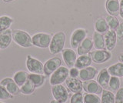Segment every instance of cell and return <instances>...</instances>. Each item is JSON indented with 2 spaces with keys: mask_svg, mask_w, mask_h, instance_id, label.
I'll return each instance as SVG.
<instances>
[{
  "mask_svg": "<svg viewBox=\"0 0 123 103\" xmlns=\"http://www.w3.org/2000/svg\"><path fill=\"white\" fill-rule=\"evenodd\" d=\"M65 42V34L63 32H58L52 37L49 45V52L52 55H55L64 49Z\"/></svg>",
  "mask_w": 123,
  "mask_h": 103,
  "instance_id": "obj_1",
  "label": "cell"
},
{
  "mask_svg": "<svg viewBox=\"0 0 123 103\" xmlns=\"http://www.w3.org/2000/svg\"><path fill=\"white\" fill-rule=\"evenodd\" d=\"M12 40L18 45L22 48H30L32 46V37L28 32L20 29L12 30Z\"/></svg>",
  "mask_w": 123,
  "mask_h": 103,
  "instance_id": "obj_2",
  "label": "cell"
},
{
  "mask_svg": "<svg viewBox=\"0 0 123 103\" xmlns=\"http://www.w3.org/2000/svg\"><path fill=\"white\" fill-rule=\"evenodd\" d=\"M68 75H69L68 68L64 66H60L51 75V77H50L49 79L50 85L52 86V85L62 84L68 79Z\"/></svg>",
  "mask_w": 123,
  "mask_h": 103,
  "instance_id": "obj_3",
  "label": "cell"
},
{
  "mask_svg": "<svg viewBox=\"0 0 123 103\" xmlns=\"http://www.w3.org/2000/svg\"><path fill=\"white\" fill-rule=\"evenodd\" d=\"M51 39H52L51 35L45 32L36 33L32 37V45L34 46H36L41 48H46L49 47Z\"/></svg>",
  "mask_w": 123,
  "mask_h": 103,
  "instance_id": "obj_4",
  "label": "cell"
},
{
  "mask_svg": "<svg viewBox=\"0 0 123 103\" xmlns=\"http://www.w3.org/2000/svg\"><path fill=\"white\" fill-rule=\"evenodd\" d=\"M25 65L27 69H28L30 73H44V65L42 64L41 61L34 58L32 55H27Z\"/></svg>",
  "mask_w": 123,
  "mask_h": 103,
  "instance_id": "obj_5",
  "label": "cell"
},
{
  "mask_svg": "<svg viewBox=\"0 0 123 103\" xmlns=\"http://www.w3.org/2000/svg\"><path fill=\"white\" fill-rule=\"evenodd\" d=\"M52 95L55 100L62 103L66 102L68 98V91L66 88L63 86L62 84L52 85Z\"/></svg>",
  "mask_w": 123,
  "mask_h": 103,
  "instance_id": "obj_6",
  "label": "cell"
},
{
  "mask_svg": "<svg viewBox=\"0 0 123 103\" xmlns=\"http://www.w3.org/2000/svg\"><path fill=\"white\" fill-rule=\"evenodd\" d=\"M90 56L92 59V62L97 64H102L109 61L111 57V54L109 51L106 50V49H103V50H97L93 51L90 52Z\"/></svg>",
  "mask_w": 123,
  "mask_h": 103,
  "instance_id": "obj_7",
  "label": "cell"
},
{
  "mask_svg": "<svg viewBox=\"0 0 123 103\" xmlns=\"http://www.w3.org/2000/svg\"><path fill=\"white\" fill-rule=\"evenodd\" d=\"M87 32L84 29H77L73 31L70 38V45L72 48H77L80 43L86 38Z\"/></svg>",
  "mask_w": 123,
  "mask_h": 103,
  "instance_id": "obj_8",
  "label": "cell"
},
{
  "mask_svg": "<svg viewBox=\"0 0 123 103\" xmlns=\"http://www.w3.org/2000/svg\"><path fill=\"white\" fill-rule=\"evenodd\" d=\"M62 65V60L59 57L53 58L47 60L44 64V73L45 75H51L57 68H59Z\"/></svg>",
  "mask_w": 123,
  "mask_h": 103,
  "instance_id": "obj_9",
  "label": "cell"
},
{
  "mask_svg": "<svg viewBox=\"0 0 123 103\" xmlns=\"http://www.w3.org/2000/svg\"><path fill=\"white\" fill-rule=\"evenodd\" d=\"M104 42H105V49L108 51H112L115 48L117 42L116 32L115 30H109L105 33H104Z\"/></svg>",
  "mask_w": 123,
  "mask_h": 103,
  "instance_id": "obj_10",
  "label": "cell"
},
{
  "mask_svg": "<svg viewBox=\"0 0 123 103\" xmlns=\"http://www.w3.org/2000/svg\"><path fill=\"white\" fill-rule=\"evenodd\" d=\"M0 84L8 90V91L13 96H16L20 93V87H19L13 79L5 78L0 81Z\"/></svg>",
  "mask_w": 123,
  "mask_h": 103,
  "instance_id": "obj_11",
  "label": "cell"
},
{
  "mask_svg": "<svg viewBox=\"0 0 123 103\" xmlns=\"http://www.w3.org/2000/svg\"><path fill=\"white\" fill-rule=\"evenodd\" d=\"M83 89L87 93L100 95L102 92V87L96 82L92 80H88V81H85L83 83Z\"/></svg>",
  "mask_w": 123,
  "mask_h": 103,
  "instance_id": "obj_12",
  "label": "cell"
},
{
  "mask_svg": "<svg viewBox=\"0 0 123 103\" xmlns=\"http://www.w3.org/2000/svg\"><path fill=\"white\" fill-rule=\"evenodd\" d=\"M65 84L68 89L73 93L82 92L83 90V82L81 79L77 78L68 77V79L65 80Z\"/></svg>",
  "mask_w": 123,
  "mask_h": 103,
  "instance_id": "obj_13",
  "label": "cell"
},
{
  "mask_svg": "<svg viewBox=\"0 0 123 103\" xmlns=\"http://www.w3.org/2000/svg\"><path fill=\"white\" fill-rule=\"evenodd\" d=\"M62 55L63 60L68 68H71L74 67L77 59L76 53L74 50L71 48H65L62 51Z\"/></svg>",
  "mask_w": 123,
  "mask_h": 103,
  "instance_id": "obj_14",
  "label": "cell"
},
{
  "mask_svg": "<svg viewBox=\"0 0 123 103\" xmlns=\"http://www.w3.org/2000/svg\"><path fill=\"white\" fill-rule=\"evenodd\" d=\"M96 75H98V70L95 67L88 66L87 68L80 69L79 77L82 81H88V80L93 79Z\"/></svg>",
  "mask_w": 123,
  "mask_h": 103,
  "instance_id": "obj_15",
  "label": "cell"
},
{
  "mask_svg": "<svg viewBox=\"0 0 123 103\" xmlns=\"http://www.w3.org/2000/svg\"><path fill=\"white\" fill-rule=\"evenodd\" d=\"M93 41L90 38H86L77 48V53L79 55H86L90 52L93 48Z\"/></svg>",
  "mask_w": 123,
  "mask_h": 103,
  "instance_id": "obj_16",
  "label": "cell"
},
{
  "mask_svg": "<svg viewBox=\"0 0 123 103\" xmlns=\"http://www.w3.org/2000/svg\"><path fill=\"white\" fill-rule=\"evenodd\" d=\"M12 40V30L9 29L0 33V49H6Z\"/></svg>",
  "mask_w": 123,
  "mask_h": 103,
  "instance_id": "obj_17",
  "label": "cell"
},
{
  "mask_svg": "<svg viewBox=\"0 0 123 103\" xmlns=\"http://www.w3.org/2000/svg\"><path fill=\"white\" fill-rule=\"evenodd\" d=\"M111 75L108 72L106 68H104L98 72L97 76V82L104 89H109V82Z\"/></svg>",
  "mask_w": 123,
  "mask_h": 103,
  "instance_id": "obj_18",
  "label": "cell"
},
{
  "mask_svg": "<svg viewBox=\"0 0 123 103\" xmlns=\"http://www.w3.org/2000/svg\"><path fill=\"white\" fill-rule=\"evenodd\" d=\"M105 9L107 12L110 16H117L119 15V9H120V2L118 0H106Z\"/></svg>",
  "mask_w": 123,
  "mask_h": 103,
  "instance_id": "obj_19",
  "label": "cell"
},
{
  "mask_svg": "<svg viewBox=\"0 0 123 103\" xmlns=\"http://www.w3.org/2000/svg\"><path fill=\"white\" fill-rule=\"evenodd\" d=\"M92 63V59L89 54L82 55H79V57L76 59L74 67L78 68V69H82V68L91 66Z\"/></svg>",
  "mask_w": 123,
  "mask_h": 103,
  "instance_id": "obj_20",
  "label": "cell"
},
{
  "mask_svg": "<svg viewBox=\"0 0 123 103\" xmlns=\"http://www.w3.org/2000/svg\"><path fill=\"white\" fill-rule=\"evenodd\" d=\"M94 28L96 32L101 34H104L109 30V25H108L106 19L104 18H98L96 19L94 23Z\"/></svg>",
  "mask_w": 123,
  "mask_h": 103,
  "instance_id": "obj_21",
  "label": "cell"
},
{
  "mask_svg": "<svg viewBox=\"0 0 123 103\" xmlns=\"http://www.w3.org/2000/svg\"><path fill=\"white\" fill-rule=\"evenodd\" d=\"M108 72L111 76H116V77H123V63L118 62L116 64L111 65L107 68Z\"/></svg>",
  "mask_w": 123,
  "mask_h": 103,
  "instance_id": "obj_22",
  "label": "cell"
},
{
  "mask_svg": "<svg viewBox=\"0 0 123 103\" xmlns=\"http://www.w3.org/2000/svg\"><path fill=\"white\" fill-rule=\"evenodd\" d=\"M92 41H93V45L96 49H98V50L105 49V42H104V36L102 34L96 31L94 32L93 36H92Z\"/></svg>",
  "mask_w": 123,
  "mask_h": 103,
  "instance_id": "obj_23",
  "label": "cell"
},
{
  "mask_svg": "<svg viewBox=\"0 0 123 103\" xmlns=\"http://www.w3.org/2000/svg\"><path fill=\"white\" fill-rule=\"evenodd\" d=\"M29 79L32 82L36 88H39L44 85L45 82V76L42 74L30 73L29 74Z\"/></svg>",
  "mask_w": 123,
  "mask_h": 103,
  "instance_id": "obj_24",
  "label": "cell"
},
{
  "mask_svg": "<svg viewBox=\"0 0 123 103\" xmlns=\"http://www.w3.org/2000/svg\"><path fill=\"white\" fill-rule=\"evenodd\" d=\"M13 79L15 82V83L19 87H21L29 79V73L25 71H18L14 74Z\"/></svg>",
  "mask_w": 123,
  "mask_h": 103,
  "instance_id": "obj_25",
  "label": "cell"
},
{
  "mask_svg": "<svg viewBox=\"0 0 123 103\" xmlns=\"http://www.w3.org/2000/svg\"><path fill=\"white\" fill-rule=\"evenodd\" d=\"M13 22L14 19L9 16H0V33L10 29L11 25Z\"/></svg>",
  "mask_w": 123,
  "mask_h": 103,
  "instance_id": "obj_26",
  "label": "cell"
},
{
  "mask_svg": "<svg viewBox=\"0 0 123 103\" xmlns=\"http://www.w3.org/2000/svg\"><path fill=\"white\" fill-rule=\"evenodd\" d=\"M36 86L31 80L28 79L25 84L20 87V92L23 95H31L36 90Z\"/></svg>",
  "mask_w": 123,
  "mask_h": 103,
  "instance_id": "obj_27",
  "label": "cell"
},
{
  "mask_svg": "<svg viewBox=\"0 0 123 103\" xmlns=\"http://www.w3.org/2000/svg\"><path fill=\"white\" fill-rule=\"evenodd\" d=\"M101 103H115V94L111 91L103 89L102 92Z\"/></svg>",
  "mask_w": 123,
  "mask_h": 103,
  "instance_id": "obj_28",
  "label": "cell"
},
{
  "mask_svg": "<svg viewBox=\"0 0 123 103\" xmlns=\"http://www.w3.org/2000/svg\"><path fill=\"white\" fill-rule=\"evenodd\" d=\"M84 103H101V98L98 95L85 93L83 95Z\"/></svg>",
  "mask_w": 123,
  "mask_h": 103,
  "instance_id": "obj_29",
  "label": "cell"
},
{
  "mask_svg": "<svg viewBox=\"0 0 123 103\" xmlns=\"http://www.w3.org/2000/svg\"><path fill=\"white\" fill-rule=\"evenodd\" d=\"M120 88V80L116 76H111L109 82V89L111 91H117Z\"/></svg>",
  "mask_w": 123,
  "mask_h": 103,
  "instance_id": "obj_30",
  "label": "cell"
},
{
  "mask_svg": "<svg viewBox=\"0 0 123 103\" xmlns=\"http://www.w3.org/2000/svg\"><path fill=\"white\" fill-rule=\"evenodd\" d=\"M106 22L108 25H109V27L110 30H116V29L118 28V26L120 24L118 19L116 18V16H108L106 17Z\"/></svg>",
  "mask_w": 123,
  "mask_h": 103,
  "instance_id": "obj_31",
  "label": "cell"
},
{
  "mask_svg": "<svg viewBox=\"0 0 123 103\" xmlns=\"http://www.w3.org/2000/svg\"><path fill=\"white\" fill-rule=\"evenodd\" d=\"M13 95H12L8 90L6 89V87H4L0 84V100L1 101H6L9 99L13 98Z\"/></svg>",
  "mask_w": 123,
  "mask_h": 103,
  "instance_id": "obj_32",
  "label": "cell"
},
{
  "mask_svg": "<svg viewBox=\"0 0 123 103\" xmlns=\"http://www.w3.org/2000/svg\"><path fill=\"white\" fill-rule=\"evenodd\" d=\"M70 103H84L83 95L81 92L74 93L70 98Z\"/></svg>",
  "mask_w": 123,
  "mask_h": 103,
  "instance_id": "obj_33",
  "label": "cell"
},
{
  "mask_svg": "<svg viewBox=\"0 0 123 103\" xmlns=\"http://www.w3.org/2000/svg\"><path fill=\"white\" fill-rule=\"evenodd\" d=\"M117 36V41L120 43H123V22H121L115 30Z\"/></svg>",
  "mask_w": 123,
  "mask_h": 103,
  "instance_id": "obj_34",
  "label": "cell"
},
{
  "mask_svg": "<svg viewBox=\"0 0 123 103\" xmlns=\"http://www.w3.org/2000/svg\"><path fill=\"white\" fill-rule=\"evenodd\" d=\"M115 103H123V87L119 88L115 95Z\"/></svg>",
  "mask_w": 123,
  "mask_h": 103,
  "instance_id": "obj_35",
  "label": "cell"
},
{
  "mask_svg": "<svg viewBox=\"0 0 123 103\" xmlns=\"http://www.w3.org/2000/svg\"><path fill=\"white\" fill-rule=\"evenodd\" d=\"M79 75V70L75 67H72L69 70V77L72 78H78Z\"/></svg>",
  "mask_w": 123,
  "mask_h": 103,
  "instance_id": "obj_36",
  "label": "cell"
},
{
  "mask_svg": "<svg viewBox=\"0 0 123 103\" xmlns=\"http://www.w3.org/2000/svg\"><path fill=\"white\" fill-rule=\"evenodd\" d=\"M119 16L122 18H123V0L120 2V9H119Z\"/></svg>",
  "mask_w": 123,
  "mask_h": 103,
  "instance_id": "obj_37",
  "label": "cell"
},
{
  "mask_svg": "<svg viewBox=\"0 0 123 103\" xmlns=\"http://www.w3.org/2000/svg\"><path fill=\"white\" fill-rule=\"evenodd\" d=\"M118 61H119V62L123 63V52H122L121 54H119V55H118Z\"/></svg>",
  "mask_w": 123,
  "mask_h": 103,
  "instance_id": "obj_38",
  "label": "cell"
},
{
  "mask_svg": "<svg viewBox=\"0 0 123 103\" xmlns=\"http://www.w3.org/2000/svg\"><path fill=\"white\" fill-rule=\"evenodd\" d=\"M2 1L5 3H9V2H12V1H14V0H2Z\"/></svg>",
  "mask_w": 123,
  "mask_h": 103,
  "instance_id": "obj_39",
  "label": "cell"
},
{
  "mask_svg": "<svg viewBox=\"0 0 123 103\" xmlns=\"http://www.w3.org/2000/svg\"><path fill=\"white\" fill-rule=\"evenodd\" d=\"M49 103H62V102H58V101H56V100H55V99H54V100H52V101H51V102H50Z\"/></svg>",
  "mask_w": 123,
  "mask_h": 103,
  "instance_id": "obj_40",
  "label": "cell"
},
{
  "mask_svg": "<svg viewBox=\"0 0 123 103\" xmlns=\"http://www.w3.org/2000/svg\"><path fill=\"white\" fill-rule=\"evenodd\" d=\"M0 103H4V102H0Z\"/></svg>",
  "mask_w": 123,
  "mask_h": 103,
  "instance_id": "obj_41",
  "label": "cell"
}]
</instances>
